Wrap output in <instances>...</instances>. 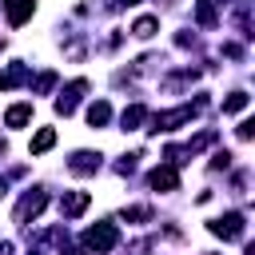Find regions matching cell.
<instances>
[{
    "label": "cell",
    "mask_w": 255,
    "mask_h": 255,
    "mask_svg": "<svg viewBox=\"0 0 255 255\" xmlns=\"http://www.w3.org/2000/svg\"><path fill=\"white\" fill-rule=\"evenodd\" d=\"M199 108H203V100L183 104V108H171V112H159V116H151V120H147V131H151V135H155V131H175V128H179V124H187Z\"/></svg>",
    "instance_id": "6da1fadb"
},
{
    "label": "cell",
    "mask_w": 255,
    "mask_h": 255,
    "mask_svg": "<svg viewBox=\"0 0 255 255\" xmlns=\"http://www.w3.org/2000/svg\"><path fill=\"white\" fill-rule=\"evenodd\" d=\"M116 243H120L116 223H96V227H88V231H84V247H88V251H96V255H108Z\"/></svg>",
    "instance_id": "7a4b0ae2"
},
{
    "label": "cell",
    "mask_w": 255,
    "mask_h": 255,
    "mask_svg": "<svg viewBox=\"0 0 255 255\" xmlns=\"http://www.w3.org/2000/svg\"><path fill=\"white\" fill-rule=\"evenodd\" d=\"M48 207V191H40V187H32L20 203H16V223H28V219H36L40 211Z\"/></svg>",
    "instance_id": "3957f363"
},
{
    "label": "cell",
    "mask_w": 255,
    "mask_h": 255,
    "mask_svg": "<svg viewBox=\"0 0 255 255\" xmlns=\"http://www.w3.org/2000/svg\"><path fill=\"white\" fill-rule=\"evenodd\" d=\"M211 235H219V239H243V215L227 211L223 219H211Z\"/></svg>",
    "instance_id": "277c9868"
},
{
    "label": "cell",
    "mask_w": 255,
    "mask_h": 255,
    "mask_svg": "<svg viewBox=\"0 0 255 255\" xmlns=\"http://www.w3.org/2000/svg\"><path fill=\"white\" fill-rule=\"evenodd\" d=\"M84 92H88V80H72V84H68L64 92H60V100H56V112H60V116H72Z\"/></svg>",
    "instance_id": "5b68a950"
},
{
    "label": "cell",
    "mask_w": 255,
    "mask_h": 255,
    "mask_svg": "<svg viewBox=\"0 0 255 255\" xmlns=\"http://www.w3.org/2000/svg\"><path fill=\"white\" fill-rule=\"evenodd\" d=\"M147 183H151L155 191H179V171H175V163H159V167L147 175Z\"/></svg>",
    "instance_id": "8992f818"
},
{
    "label": "cell",
    "mask_w": 255,
    "mask_h": 255,
    "mask_svg": "<svg viewBox=\"0 0 255 255\" xmlns=\"http://www.w3.org/2000/svg\"><path fill=\"white\" fill-rule=\"evenodd\" d=\"M32 12H36V0H4V16H8V24H12V28L28 24V20H32Z\"/></svg>",
    "instance_id": "52a82bcc"
},
{
    "label": "cell",
    "mask_w": 255,
    "mask_h": 255,
    "mask_svg": "<svg viewBox=\"0 0 255 255\" xmlns=\"http://www.w3.org/2000/svg\"><path fill=\"white\" fill-rule=\"evenodd\" d=\"M88 191H64V199H60V215L64 219H76V215H84V207H88Z\"/></svg>",
    "instance_id": "ba28073f"
},
{
    "label": "cell",
    "mask_w": 255,
    "mask_h": 255,
    "mask_svg": "<svg viewBox=\"0 0 255 255\" xmlns=\"http://www.w3.org/2000/svg\"><path fill=\"white\" fill-rule=\"evenodd\" d=\"M68 171H76V175H92V171H100V155H96V151H76V155L68 159Z\"/></svg>",
    "instance_id": "9c48e42d"
},
{
    "label": "cell",
    "mask_w": 255,
    "mask_h": 255,
    "mask_svg": "<svg viewBox=\"0 0 255 255\" xmlns=\"http://www.w3.org/2000/svg\"><path fill=\"white\" fill-rule=\"evenodd\" d=\"M28 80V64H8L4 72H0V92H12V88H20Z\"/></svg>",
    "instance_id": "30bf717a"
},
{
    "label": "cell",
    "mask_w": 255,
    "mask_h": 255,
    "mask_svg": "<svg viewBox=\"0 0 255 255\" xmlns=\"http://www.w3.org/2000/svg\"><path fill=\"white\" fill-rule=\"evenodd\" d=\"M195 24H199V28H215V24H219L215 0H195Z\"/></svg>",
    "instance_id": "8fae6325"
},
{
    "label": "cell",
    "mask_w": 255,
    "mask_h": 255,
    "mask_svg": "<svg viewBox=\"0 0 255 255\" xmlns=\"http://www.w3.org/2000/svg\"><path fill=\"white\" fill-rule=\"evenodd\" d=\"M112 120V108H108V100H96V104H88V124L92 128H104Z\"/></svg>",
    "instance_id": "7c38bea8"
},
{
    "label": "cell",
    "mask_w": 255,
    "mask_h": 255,
    "mask_svg": "<svg viewBox=\"0 0 255 255\" xmlns=\"http://www.w3.org/2000/svg\"><path fill=\"white\" fill-rule=\"evenodd\" d=\"M28 120H32V104H12V108H8V116H4V124H8V128H24Z\"/></svg>",
    "instance_id": "4fadbf2b"
},
{
    "label": "cell",
    "mask_w": 255,
    "mask_h": 255,
    "mask_svg": "<svg viewBox=\"0 0 255 255\" xmlns=\"http://www.w3.org/2000/svg\"><path fill=\"white\" fill-rule=\"evenodd\" d=\"M52 143H56V131H52V128H40V131L32 135V155H44Z\"/></svg>",
    "instance_id": "5bb4252c"
},
{
    "label": "cell",
    "mask_w": 255,
    "mask_h": 255,
    "mask_svg": "<svg viewBox=\"0 0 255 255\" xmlns=\"http://www.w3.org/2000/svg\"><path fill=\"white\" fill-rule=\"evenodd\" d=\"M155 28H159V20H155V16H139V20L131 24V36L147 40V36H155Z\"/></svg>",
    "instance_id": "9a60e30c"
},
{
    "label": "cell",
    "mask_w": 255,
    "mask_h": 255,
    "mask_svg": "<svg viewBox=\"0 0 255 255\" xmlns=\"http://www.w3.org/2000/svg\"><path fill=\"white\" fill-rule=\"evenodd\" d=\"M143 120H147L143 104H131V108H124V116H120V124H124V128H139Z\"/></svg>",
    "instance_id": "2e32d148"
},
{
    "label": "cell",
    "mask_w": 255,
    "mask_h": 255,
    "mask_svg": "<svg viewBox=\"0 0 255 255\" xmlns=\"http://www.w3.org/2000/svg\"><path fill=\"white\" fill-rule=\"evenodd\" d=\"M247 108V92H231L227 100H223V116H235V112H243Z\"/></svg>",
    "instance_id": "e0dca14e"
},
{
    "label": "cell",
    "mask_w": 255,
    "mask_h": 255,
    "mask_svg": "<svg viewBox=\"0 0 255 255\" xmlns=\"http://www.w3.org/2000/svg\"><path fill=\"white\" fill-rule=\"evenodd\" d=\"M52 88H56V72H40V76H36V88H32V92H36V96H48Z\"/></svg>",
    "instance_id": "ac0fdd59"
},
{
    "label": "cell",
    "mask_w": 255,
    "mask_h": 255,
    "mask_svg": "<svg viewBox=\"0 0 255 255\" xmlns=\"http://www.w3.org/2000/svg\"><path fill=\"white\" fill-rule=\"evenodd\" d=\"M147 215H151L147 207H128V211H124V219H131V223H139V219H147Z\"/></svg>",
    "instance_id": "d6986e66"
},
{
    "label": "cell",
    "mask_w": 255,
    "mask_h": 255,
    "mask_svg": "<svg viewBox=\"0 0 255 255\" xmlns=\"http://www.w3.org/2000/svg\"><path fill=\"white\" fill-rule=\"evenodd\" d=\"M235 135H239V139H251V135H255V124H251V120H243V124L235 128Z\"/></svg>",
    "instance_id": "ffe728a7"
},
{
    "label": "cell",
    "mask_w": 255,
    "mask_h": 255,
    "mask_svg": "<svg viewBox=\"0 0 255 255\" xmlns=\"http://www.w3.org/2000/svg\"><path fill=\"white\" fill-rule=\"evenodd\" d=\"M223 56H231V60H239V56H243V48H239V44H223Z\"/></svg>",
    "instance_id": "44dd1931"
},
{
    "label": "cell",
    "mask_w": 255,
    "mask_h": 255,
    "mask_svg": "<svg viewBox=\"0 0 255 255\" xmlns=\"http://www.w3.org/2000/svg\"><path fill=\"white\" fill-rule=\"evenodd\" d=\"M227 163H231V155H227V151H219V155L211 159V167H215V171H219V167H227Z\"/></svg>",
    "instance_id": "7402d4cb"
},
{
    "label": "cell",
    "mask_w": 255,
    "mask_h": 255,
    "mask_svg": "<svg viewBox=\"0 0 255 255\" xmlns=\"http://www.w3.org/2000/svg\"><path fill=\"white\" fill-rule=\"evenodd\" d=\"M0 255H16V251H12V243H0Z\"/></svg>",
    "instance_id": "603a6c76"
},
{
    "label": "cell",
    "mask_w": 255,
    "mask_h": 255,
    "mask_svg": "<svg viewBox=\"0 0 255 255\" xmlns=\"http://www.w3.org/2000/svg\"><path fill=\"white\" fill-rule=\"evenodd\" d=\"M64 255H88V251H64Z\"/></svg>",
    "instance_id": "cb8c5ba5"
},
{
    "label": "cell",
    "mask_w": 255,
    "mask_h": 255,
    "mask_svg": "<svg viewBox=\"0 0 255 255\" xmlns=\"http://www.w3.org/2000/svg\"><path fill=\"white\" fill-rule=\"evenodd\" d=\"M120 4H139V0H120Z\"/></svg>",
    "instance_id": "d4e9b609"
},
{
    "label": "cell",
    "mask_w": 255,
    "mask_h": 255,
    "mask_svg": "<svg viewBox=\"0 0 255 255\" xmlns=\"http://www.w3.org/2000/svg\"><path fill=\"white\" fill-rule=\"evenodd\" d=\"M0 155H4V139H0Z\"/></svg>",
    "instance_id": "484cf974"
},
{
    "label": "cell",
    "mask_w": 255,
    "mask_h": 255,
    "mask_svg": "<svg viewBox=\"0 0 255 255\" xmlns=\"http://www.w3.org/2000/svg\"><path fill=\"white\" fill-rule=\"evenodd\" d=\"M0 195H4V179H0Z\"/></svg>",
    "instance_id": "4316f807"
},
{
    "label": "cell",
    "mask_w": 255,
    "mask_h": 255,
    "mask_svg": "<svg viewBox=\"0 0 255 255\" xmlns=\"http://www.w3.org/2000/svg\"><path fill=\"white\" fill-rule=\"evenodd\" d=\"M32 255H40V251H32Z\"/></svg>",
    "instance_id": "83f0119b"
}]
</instances>
